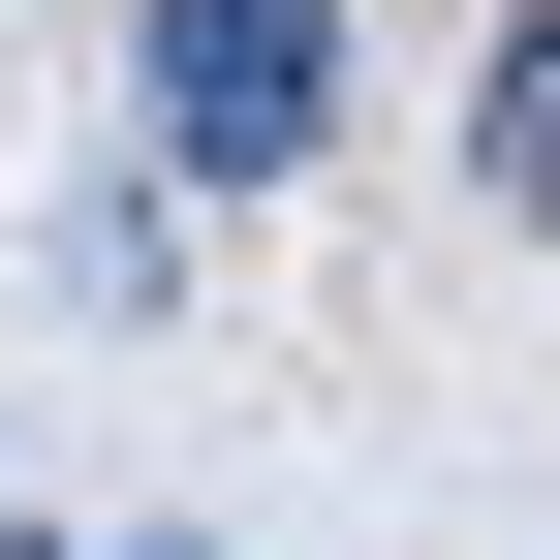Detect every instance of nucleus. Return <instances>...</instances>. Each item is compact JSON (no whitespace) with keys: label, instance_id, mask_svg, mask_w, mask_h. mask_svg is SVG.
Here are the masks:
<instances>
[{"label":"nucleus","instance_id":"obj_1","mask_svg":"<svg viewBox=\"0 0 560 560\" xmlns=\"http://www.w3.org/2000/svg\"><path fill=\"white\" fill-rule=\"evenodd\" d=\"M125 125H156L187 219H249V187L342 125V0H156V32H125Z\"/></svg>","mask_w":560,"mask_h":560},{"label":"nucleus","instance_id":"obj_2","mask_svg":"<svg viewBox=\"0 0 560 560\" xmlns=\"http://www.w3.org/2000/svg\"><path fill=\"white\" fill-rule=\"evenodd\" d=\"M467 187H499V219H560V0L467 62Z\"/></svg>","mask_w":560,"mask_h":560},{"label":"nucleus","instance_id":"obj_3","mask_svg":"<svg viewBox=\"0 0 560 560\" xmlns=\"http://www.w3.org/2000/svg\"><path fill=\"white\" fill-rule=\"evenodd\" d=\"M0 560H32V529H0Z\"/></svg>","mask_w":560,"mask_h":560}]
</instances>
